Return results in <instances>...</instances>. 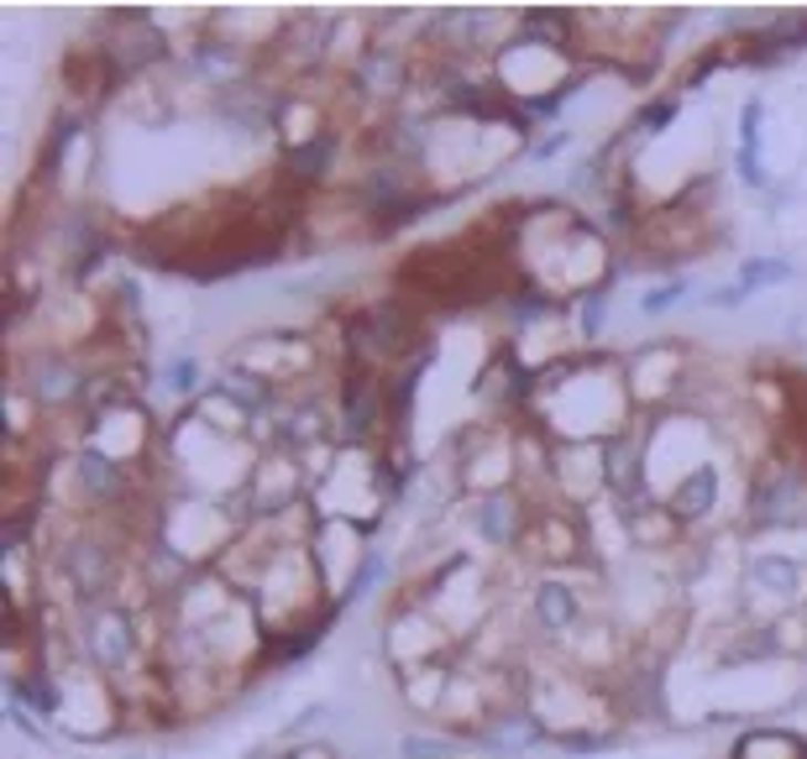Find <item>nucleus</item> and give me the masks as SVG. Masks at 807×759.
Returning <instances> with one entry per match:
<instances>
[{
  "label": "nucleus",
  "mask_w": 807,
  "mask_h": 759,
  "mask_svg": "<svg viewBox=\"0 0 807 759\" xmlns=\"http://www.w3.org/2000/svg\"><path fill=\"white\" fill-rule=\"evenodd\" d=\"M84 644H90V655L101 660L105 671H126L132 655H137L132 619H126L122 608H95V613H90V634H84Z\"/></svg>",
  "instance_id": "obj_1"
},
{
  "label": "nucleus",
  "mask_w": 807,
  "mask_h": 759,
  "mask_svg": "<svg viewBox=\"0 0 807 759\" xmlns=\"http://www.w3.org/2000/svg\"><path fill=\"white\" fill-rule=\"evenodd\" d=\"M27 388H32V399L38 403H69L84 388V372H80V361L74 357L42 351V357H32V378H27Z\"/></svg>",
  "instance_id": "obj_2"
},
{
  "label": "nucleus",
  "mask_w": 807,
  "mask_h": 759,
  "mask_svg": "<svg viewBox=\"0 0 807 759\" xmlns=\"http://www.w3.org/2000/svg\"><path fill=\"white\" fill-rule=\"evenodd\" d=\"M472 524H478V535H483L488 545H514L525 535V503L514 498V493H488V498L478 503Z\"/></svg>",
  "instance_id": "obj_3"
},
{
  "label": "nucleus",
  "mask_w": 807,
  "mask_h": 759,
  "mask_svg": "<svg viewBox=\"0 0 807 759\" xmlns=\"http://www.w3.org/2000/svg\"><path fill=\"white\" fill-rule=\"evenodd\" d=\"M74 477H80V493L90 503H111V498H122L126 493V472L105 456V451H95V445L74 456Z\"/></svg>",
  "instance_id": "obj_4"
},
{
  "label": "nucleus",
  "mask_w": 807,
  "mask_h": 759,
  "mask_svg": "<svg viewBox=\"0 0 807 759\" xmlns=\"http://www.w3.org/2000/svg\"><path fill=\"white\" fill-rule=\"evenodd\" d=\"M750 581L766 592V598H782L792 602L803 592V566L797 556H782V550H761V556H750Z\"/></svg>",
  "instance_id": "obj_5"
},
{
  "label": "nucleus",
  "mask_w": 807,
  "mask_h": 759,
  "mask_svg": "<svg viewBox=\"0 0 807 759\" xmlns=\"http://www.w3.org/2000/svg\"><path fill=\"white\" fill-rule=\"evenodd\" d=\"M378 409H384V388H367L363 372H352L342 382V430L352 440L373 435V424H378Z\"/></svg>",
  "instance_id": "obj_6"
},
{
  "label": "nucleus",
  "mask_w": 807,
  "mask_h": 759,
  "mask_svg": "<svg viewBox=\"0 0 807 759\" xmlns=\"http://www.w3.org/2000/svg\"><path fill=\"white\" fill-rule=\"evenodd\" d=\"M713 503H719V472H713V466H698V472H687V477L671 487V514L687 524L713 514Z\"/></svg>",
  "instance_id": "obj_7"
},
{
  "label": "nucleus",
  "mask_w": 807,
  "mask_h": 759,
  "mask_svg": "<svg viewBox=\"0 0 807 759\" xmlns=\"http://www.w3.org/2000/svg\"><path fill=\"white\" fill-rule=\"evenodd\" d=\"M336 131H315V137H304L289 147V173L300 183H321L331 173V162H336Z\"/></svg>",
  "instance_id": "obj_8"
},
{
  "label": "nucleus",
  "mask_w": 807,
  "mask_h": 759,
  "mask_svg": "<svg viewBox=\"0 0 807 759\" xmlns=\"http://www.w3.org/2000/svg\"><path fill=\"white\" fill-rule=\"evenodd\" d=\"M367 325H373V351H409V336H415V315L404 309L399 299H384L367 309Z\"/></svg>",
  "instance_id": "obj_9"
},
{
  "label": "nucleus",
  "mask_w": 807,
  "mask_h": 759,
  "mask_svg": "<svg viewBox=\"0 0 807 759\" xmlns=\"http://www.w3.org/2000/svg\"><path fill=\"white\" fill-rule=\"evenodd\" d=\"M577 613H583V602H577V592L566 581H541L535 587V619H541L545 634H566L577 623Z\"/></svg>",
  "instance_id": "obj_10"
},
{
  "label": "nucleus",
  "mask_w": 807,
  "mask_h": 759,
  "mask_svg": "<svg viewBox=\"0 0 807 759\" xmlns=\"http://www.w3.org/2000/svg\"><path fill=\"white\" fill-rule=\"evenodd\" d=\"M782 48H787V53L807 48V17H776L771 27H761V32L750 38V59L771 63V59H782Z\"/></svg>",
  "instance_id": "obj_11"
},
{
  "label": "nucleus",
  "mask_w": 807,
  "mask_h": 759,
  "mask_svg": "<svg viewBox=\"0 0 807 759\" xmlns=\"http://www.w3.org/2000/svg\"><path fill=\"white\" fill-rule=\"evenodd\" d=\"M69 571H74V587H80L84 598H101V587L111 581V556H105L101 545H74L69 550Z\"/></svg>",
  "instance_id": "obj_12"
},
{
  "label": "nucleus",
  "mask_w": 807,
  "mask_h": 759,
  "mask_svg": "<svg viewBox=\"0 0 807 759\" xmlns=\"http://www.w3.org/2000/svg\"><path fill=\"white\" fill-rule=\"evenodd\" d=\"M399 84H404V59L399 53H388V48L363 53V63H357V89H384V95H394Z\"/></svg>",
  "instance_id": "obj_13"
},
{
  "label": "nucleus",
  "mask_w": 807,
  "mask_h": 759,
  "mask_svg": "<svg viewBox=\"0 0 807 759\" xmlns=\"http://www.w3.org/2000/svg\"><path fill=\"white\" fill-rule=\"evenodd\" d=\"M6 702H21L27 713H38V718H59V707H63V697H59V686L42 676L38 686H32V676H11L6 681Z\"/></svg>",
  "instance_id": "obj_14"
},
{
  "label": "nucleus",
  "mask_w": 807,
  "mask_h": 759,
  "mask_svg": "<svg viewBox=\"0 0 807 759\" xmlns=\"http://www.w3.org/2000/svg\"><path fill=\"white\" fill-rule=\"evenodd\" d=\"M792 267L787 257H750V262H740V278L734 283H745L750 294H761V288H782V283H792Z\"/></svg>",
  "instance_id": "obj_15"
},
{
  "label": "nucleus",
  "mask_w": 807,
  "mask_h": 759,
  "mask_svg": "<svg viewBox=\"0 0 807 759\" xmlns=\"http://www.w3.org/2000/svg\"><path fill=\"white\" fill-rule=\"evenodd\" d=\"M520 38H530V42H551V48H566L572 42V17L566 11H530L525 21H520Z\"/></svg>",
  "instance_id": "obj_16"
},
{
  "label": "nucleus",
  "mask_w": 807,
  "mask_h": 759,
  "mask_svg": "<svg viewBox=\"0 0 807 759\" xmlns=\"http://www.w3.org/2000/svg\"><path fill=\"white\" fill-rule=\"evenodd\" d=\"M163 382H168V393H179V399H189V393L200 388V361L189 357V351H179V357H168V367H163Z\"/></svg>",
  "instance_id": "obj_17"
},
{
  "label": "nucleus",
  "mask_w": 807,
  "mask_h": 759,
  "mask_svg": "<svg viewBox=\"0 0 807 759\" xmlns=\"http://www.w3.org/2000/svg\"><path fill=\"white\" fill-rule=\"evenodd\" d=\"M535 739H541V728H530V723H520V718H509L504 728H488L483 734L488 749H530Z\"/></svg>",
  "instance_id": "obj_18"
},
{
  "label": "nucleus",
  "mask_w": 807,
  "mask_h": 759,
  "mask_svg": "<svg viewBox=\"0 0 807 759\" xmlns=\"http://www.w3.org/2000/svg\"><path fill=\"white\" fill-rule=\"evenodd\" d=\"M677 116H682V101H677V95H661V101L640 105V116H635V126H640V131H667V126H671Z\"/></svg>",
  "instance_id": "obj_19"
},
{
  "label": "nucleus",
  "mask_w": 807,
  "mask_h": 759,
  "mask_svg": "<svg viewBox=\"0 0 807 759\" xmlns=\"http://www.w3.org/2000/svg\"><path fill=\"white\" fill-rule=\"evenodd\" d=\"M682 299H687V278H667V283H656V288L640 294V309H646V315H667L671 304H682Z\"/></svg>",
  "instance_id": "obj_20"
},
{
  "label": "nucleus",
  "mask_w": 807,
  "mask_h": 759,
  "mask_svg": "<svg viewBox=\"0 0 807 759\" xmlns=\"http://www.w3.org/2000/svg\"><path fill=\"white\" fill-rule=\"evenodd\" d=\"M761 126H766V105L745 101L740 105V152H761Z\"/></svg>",
  "instance_id": "obj_21"
},
{
  "label": "nucleus",
  "mask_w": 807,
  "mask_h": 759,
  "mask_svg": "<svg viewBox=\"0 0 807 759\" xmlns=\"http://www.w3.org/2000/svg\"><path fill=\"white\" fill-rule=\"evenodd\" d=\"M404 759H451L457 755V744L451 739H430V734H409V739L399 744Z\"/></svg>",
  "instance_id": "obj_22"
},
{
  "label": "nucleus",
  "mask_w": 807,
  "mask_h": 759,
  "mask_svg": "<svg viewBox=\"0 0 807 759\" xmlns=\"http://www.w3.org/2000/svg\"><path fill=\"white\" fill-rule=\"evenodd\" d=\"M556 744H562L566 755H604V749L619 744V734H562Z\"/></svg>",
  "instance_id": "obj_23"
},
{
  "label": "nucleus",
  "mask_w": 807,
  "mask_h": 759,
  "mask_svg": "<svg viewBox=\"0 0 807 759\" xmlns=\"http://www.w3.org/2000/svg\"><path fill=\"white\" fill-rule=\"evenodd\" d=\"M577 325H583V336H587V340L604 330V288H593V294L583 299V309H577Z\"/></svg>",
  "instance_id": "obj_24"
},
{
  "label": "nucleus",
  "mask_w": 807,
  "mask_h": 759,
  "mask_svg": "<svg viewBox=\"0 0 807 759\" xmlns=\"http://www.w3.org/2000/svg\"><path fill=\"white\" fill-rule=\"evenodd\" d=\"M734 168H740V179L750 189H771V173H766V162H761V152H734Z\"/></svg>",
  "instance_id": "obj_25"
},
{
  "label": "nucleus",
  "mask_w": 807,
  "mask_h": 759,
  "mask_svg": "<svg viewBox=\"0 0 807 759\" xmlns=\"http://www.w3.org/2000/svg\"><path fill=\"white\" fill-rule=\"evenodd\" d=\"M509 315L525 325V320H541V315H551V304H545L541 294H514V299H509Z\"/></svg>",
  "instance_id": "obj_26"
},
{
  "label": "nucleus",
  "mask_w": 807,
  "mask_h": 759,
  "mask_svg": "<svg viewBox=\"0 0 807 759\" xmlns=\"http://www.w3.org/2000/svg\"><path fill=\"white\" fill-rule=\"evenodd\" d=\"M74 131H80V120H59V126H53V141H48V173H53V168H59V158L69 152Z\"/></svg>",
  "instance_id": "obj_27"
},
{
  "label": "nucleus",
  "mask_w": 807,
  "mask_h": 759,
  "mask_svg": "<svg viewBox=\"0 0 807 759\" xmlns=\"http://www.w3.org/2000/svg\"><path fill=\"white\" fill-rule=\"evenodd\" d=\"M745 299H750V288H745V283H719V288L708 294V304H713V309H740Z\"/></svg>",
  "instance_id": "obj_28"
},
{
  "label": "nucleus",
  "mask_w": 807,
  "mask_h": 759,
  "mask_svg": "<svg viewBox=\"0 0 807 759\" xmlns=\"http://www.w3.org/2000/svg\"><path fill=\"white\" fill-rule=\"evenodd\" d=\"M562 105H566V89H551V95H535V101H530V110H535V116H556Z\"/></svg>",
  "instance_id": "obj_29"
},
{
  "label": "nucleus",
  "mask_w": 807,
  "mask_h": 759,
  "mask_svg": "<svg viewBox=\"0 0 807 759\" xmlns=\"http://www.w3.org/2000/svg\"><path fill=\"white\" fill-rule=\"evenodd\" d=\"M562 147H566V131H551L545 141H535V147H530V158H541V162H545V158H556Z\"/></svg>",
  "instance_id": "obj_30"
}]
</instances>
